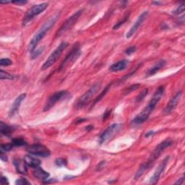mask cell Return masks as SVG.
I'll return each instance as SVG.
<instances>
[{"label": "cell", "mask_w": 185, "mask_h": 185, "mask_svg": "<svg viewBox=\"0 0 185 185\" xmlns=\"http://www.w3.org/2000/svg\"><path fill=\"white\" fill-rule=\"evenodd\" d=\"M59 17V13H56L53 16L51 17L47 21L42 25V27L39 29V31L34 35V37L31 39V42L28 44V50L30 51H34L36 49V46L40 41L45 37L47 33L50 31V29L55 25L56 22Z\"/></svg>", "instance_id": "1"}, {"label": "cell", "mask_w": 185, "mask_h": 185, "mask_svg": "<svg viewBox=\"0 0 185 185\" xmlns=\"http://www.w3.org/2000/svg\"><path fill=\"white\" fill-rule=\"evenodd\" d=\"M172 142H173L172 140L167 139L163 140V142L159 143V144L157 145V147L155 148L154 151H153V153H152L151 156H150L149 158H148V160H147V162L143 163L147 170H148V169L153 166V164H154L155 162H156V160H158V158H159L160 155L163 153L164 150L166 149L167 148L170 147V146L172 145Z\"/></svg>", "instance_id": "2"}, {"label": "cell", "mask_w": 185, "mask_h": 185, "mask_svg": "<svg viewBox=\"0 0 185 185\" xmlns=\"http://www.w3.org/2000/svg\"><path fill=\"white\" fill-rule=\"evenodd\" d=\"M158 104V103L156 101L151 99V100L149 101V103H148V106H146L139 114H137L135 117V119L132 120V124L135 125H138L147 121L148 119L149 118L150 115L153 112V111L154 110L155 108H156V106Z\"/></svg>", "instance_id": "3"}, {"label": "cell", "mask_w": 185, "mask_h": 185, "mask_svg": "<svg viewBox=\"0 0 185 185\" xmlns=\"http://www.w3.org/2000/svg\"><path fill=\"white\" fill-rule=\"evenodd\" d=\"M101 88V83H95L90 88L88 91H86L82 95L81 97L78 99V102L76 104V108L78 109H80L84 108L87 104L92 100L94 95L97 93L98 91H99Z\"/></svg>", "instance_id": "4"}, {"label": "cell", "mask_w": 185, "mask_h": 185, "mask_svg": "<svg viewBox=\"0 0 185 185\" xmlns=\"http://www.w3.org/2000/svg\"><path fill=\"white\" fill-rule=\"evenodd\" d=\"M67 43L66 42L61 43L58 46V47L51 54L49 57H48V58L46 59V62L43 63L42 67H41V69H42V70H45V69H47L48 68L51 67L53 64H54L55 62H57L59 57H61L62 52L67 48Z\"/></svg>", "instance_id": "5"}, {"label": "cell", "mask_w": 185, "mask_h": 185, "mask_svg": "<svg viewBox=\"0 0 185 185\" xmlns=\"http://www.w3.org/2000/svg\"><path fill=\"white\" fill-rule=\"evenodd\" d=\"M48 3H41V4L34 5L31 9H29L25 15L23 20H22V25H27L35 17L42 13L48 7Z\"/></svg>", "instance_id": "6"}, {"label": "cell", "mask_w": 185, "mask_h": 185, "mask_svg": "<svg viewBox=\"0 0 185 185\" xmlns=\"http://www.w3.org/2000/svg\"><path fill=\"white\" fill-rule=\"evenodd\" d=\"M122 126L123 125L121 124H114L109 126L104 132H102L99 137V143L104 144L109 142L110 139H112L116 134L119 132V131L122 129Z\"/></svg>", "instance_id": "7"}, {"label": "cell", "mask_w": 185, "mask_h": 185, "mask_svg": "<svg viewBox=\"0 0 185 185\" xmlns=\"http://www.w3.org/2000/svg\"><path fill=\"white\" fill-rule=\"evenodd\" d=\"M83 13V10L82 9V10H78V11H77L75 13H74L72 16L69 17V18L62 24V25L61 26L60 28L58 30V31L57 32V34H56L57 37L62 36V35L64 34V33H66L67 31H69V30H70L73 27V25L76 23L78 20L79 19V17L82 15Z\"/></svg>", "instance_id": "8"}, {"label": "cell", "mask_w": 185, "mask_h": 185, "mask_svg": "<svg viewBox=\"0 0 185 185\" xmlns=\"http://www.w3.org/2000/svg\"><path fill=\"white\" fill-rule=\"evenodd\" d=\"M80 54H81V50H80V45L78 44V43H76V44L73 46V48H72L70 51L67 54V55L65 57L62 63L61 64L60 67H59V70H63V69H65L68 64L69 63L74 62L75 61L80 57Z\"/></svg>", "instance_id": "9"}, {"label": "cell", "mask_w": 185, "mask_h": 185, "mask_svg": "<svg viewBox=\"0 0 185 185\" xmlns=\"http://www.w3.org/2000/svg\"><path fill=\"white\" fill-rule=\"evenodd\" d=\"M26 151L28 152L30 154L34 155L35 156L43 157V158L49 156L51 154L49 150L46 146L41 144H35L27 146Z\"/></svg>", "instance_id": "10"}, {"label": "cell", "mask_w": 185, "mask_h": 185, "mask_svg": "<svg viewBox=\"0 0 185 185\" xmlns=\"http://www.w3.org/2000/svg\"><path fill=\"white\" fill-rule=\"evenodd\" d=\"M67 95H68V92L66 91V90H61V91L56 92L54 94H52V95L48 98L46 105L44 106L43 111H48V110L51 109L57 102L63 100V99L65 98H67Z\"/></svg>", "instance_id": "11"}, {"label": "cell", "mask_w": 185, "mask_h": 185, "mask_svg": "<svg viewBox=\"0 0 185 185\" xmlns=\"http://www.w3.org/2000/svg\"><path fill=\"white\" fill-rule=\"evenodd\" d=\"M169 158H169V156H167L166 158H164V159L163 160V161L159 164L158 168H157L156 170L155 171L153 175L152 176L151 179H150V183H151V184H156V183H158L160 176H161V174H163V171L165 170L167 164H168L169 163Z\"/></svg>", "instance_id": "12"}, {"label": "cell", "mask_w": 185, "mask_h": 185, "mask_svg": "<svg viewBox=\"0 0 185 185\" xmlns=\"http://www.w3.org/2000/svg\"><path fill=\"white\" fill-rule=\"evenodd\" d=\"M148 11H144L140 15H139L138 18H137V20H136V22L134 23V25L131 27L130 31L127 33L126 35L127 38H130L133 35H135V33L137 31V30L140 28V26L142 25L143 22H144L145 20L146 19V17L148 16Z\"/></svg>", "instance_id": "13"}, {"label": "cell", "mask_w": 185, "mask_h": 185, "mask_svg": "<svg viewBox=\"0 0 185 185\" xmlns=\"http://www.w3.org/2000/svg\"><path fill=\"white\" fill-rule=\"evenodd\" d=\"M181 95H182V92L179 91L177 92V94L171 99L170 101L167 104L165 109H164V113H165L166 114H171V113L174 111V109H175L176 107L177 106L178 103L180 101Z\"/></svg>", "instance_id": "14"}, {"label": "cell", "mask_w": 185, "mask_h": 185, "mask_svg": "<svg viewBox=\"0 0 185 185\" xmlns=\"http://www.w3.org/2000/svg\"><path fill=\"white\" fill-rule=\"evenodd\" d=\"M25 97H26V94L22 93V94H20L18 97L16 98V99H15V101L13 102V105H12L11 109H10V111H9V116H10V117H12V116H14V115H15L17 111H18L19 108H20V104H21V103L24 101V99L25 98Z\"/></svg>", "instance_id": "15"}, {"label": "cell", "mask_w": 185, "mask_h": 185, "mask_svg": "<svg viewBox=\"0 0 185 185\" xmlns=\"http://www.w3.org/2000/svg\"><path fill=\"white\" fill-rule=\"evenodd\" d=\"M13 164L19 174H23V175H26L28 174V166L25 163V160H22L20 158H15L13 160Z\"/></svg>", "instance_id": "16"}, {"label": "cell", "mask_w": 185, "mask_h": 185, "mask_svg": "<svg viewBox=\"0 0 185 185\" xmlns=\"http://www.w3.org/2000/svg\"><path fill=\"white\" fill-rule=\"evenodd\" d=\"M129 61L127 59H123V60L119 61V62H116V63L113 64L111 67H109V70L114 72H120L126 69V67L128 66Z\"/></svg>", "instance_id": "17"}, {"label": "cell", "mask_w": 185, "mask_h": 185, "mask_svg": "<svg viewBox=\"0 0 185 185\" xmlns=\"http://www.w3.org/2000/svg\"><path fill=\"white\" fill-rule=\"evenodd\" d=\"M33 174L36 179H40V180H47L48 177H49V174L39 166L34 169Z\"/></svg>", "instance_id": "18"}, {"label": "cell", "mask_w": 185, "mask_h": 185, "mask_svg": "<svg viewBox=\"0 0 185 185\" xmlns=\"http://www.w3.org/2000/svg\"><path fill=\"white\" fill-rule=\"evenodd\" d=\"M166 63L165 61L163 60V59H162V60H160L159 62H157V63L155 64L153 67L148 69L147 72H146V76L151 77V76H153V75L156 74V73L158 72L159 71L161 68H163L164 66L166 65Z\"/></svg>", "instance_id": "19"}, {"label": "cell", "mask_w": 185, "mask_h": 185, "mask_svg": "<svg viewBox=\"0 0 185 185\" xmlns=\"http://www.w3.org/2000/svg\"><path fill=\"white\" fill-rule=\"evenodd\" d=\"M25 163L27 164L28 166L31 167V168H36L41 165V160L36 157L31 156H26L24 158Z\"/></svg>", "instance_id": "20"}, {"label": "cell", "mask_w": 185, "mask_h": 185, "mask_svg": "<svg viewBox=\"0 0 185 185\" xmlns=\"http://www.w3.org/2000/svg\"><path fill=\"white\" fill-rule=\"evenodd\" d=\"M15 128L13 127L9 126L3 122H0V133L4 136H10L13 133Z\"/></svg>", "instance_id": "21"}, {"label": "cell", "mask_w": 185, "mask_h": 185, "mask_svg": "<svg viewBox=\"0 0 185 185\" xmlns=\"http://www.w3.org/2000/svg\"><path fill=\"white\" fill-rule=\"evenodd\" d=\"M130 13H127L126 14H125V16L122 17V18L119 20V21H118L116 24H115L114 27H113V29L118 30L119 28L121 27L122 25H124V24H125V22L127 21V20L129 19V17H130Z\"/></svg>", "instance_id": "22"}, {"label": "cell", "mask_w": 185, "mask_h": 185, "mask_svg": "<svg viewBox=\"0 0 185 185\" xmlns=\"http://www.w3.org/2000/svg\"><path fill=\"white\" fill-rule=\"evenodd\" d=\"M12 144L14 147H21L27 145V142L23 138H14L12 139Z\"/></svg>", "instance_id": "23"}, {"label": "cell", "mask_w": 185, "mask_h": 185, "mask_svg": "<svg viewBox=\"0 0 185 185\" xmlns=\"http://www.w3.org/2000/svg\"><path fill=\"white\" fill-rule=\"evenodd\" d=\"M111 85H107V86L106 87L105 89H104V90H103V91L101 92L100 95H99L98 96V97L96 98H95V100H94V101H93V104H92V105H95V104H96V103L98 102V101H100L101 100V99L103 98V97H104V95H105L107 93V92L109 91V90L110 87H111Z\"/></svg>", "instance_id": "24"}, {"label": "cell", "mask_w": 185, "mask_h": 185, "mask_svg": "<svg viewBox=\"0 0 185 185\" xmlns=\"http://www.w3.org/2000/svg\"><path fill=\"white\" fill-rule=\"evenodd\" d=\"M140 84H138V83H137V84H134L130 85V86L127 87V88L125 89V90H124V94L125 95H127V94L130 93V92L135 91V90H137V89H139V87H140Z\"/></svg>", "instance_id": "25"}, {"label": "cell", "mask_w": 185, "mask_h": 185, "mask_svg": "<svg viewBox=\"0 0 185 185\" xmlns=\"http://www.w3.org/2000/svg\"><path fill=\"white\" fill-rule=\"evenodd\" d=\"M0 79L1 80H13L14 79V76L12 75L9 74L8 72H7L3 71L1 69L0 71Z\"/></svg>", "instance_id": "26"}, {"label": "cell", "mask_w": 185, "mask_h": 185, "mask_svg": "<svg viewBox=\"0 0 185 185\" xmlns=\"http://www.w3.org/2000/svg\"><path fill=\"white\" fill-rule=\"evenodd\" d=\"M148 90L147 88L143 90L138 95H137V98H136V102L137 103L141 102V101H142L143 99L146 97V95H148Z\"/></svg>", "instance_id": "27"}, {"label": "cell", "mask_w": 185, "mask_h": 185, "mask_svg": "<svg viewBox=\"0 0 185 185\" xmlns=\"http://www.w3.org/2000/svg\"><path fill=\"white\" fill-rule=\"evenodd\" d=\"M184 6L185 5L184 3H182V4L179 5L175 10H174V11L172 12V13L175 15H180V14L183 13L184 12Z\"/></svg>", "instance_id": "28"}, {"label": "cell", "mask_w": 185, "mask_h": 185, "mask_svg": "<svg viewBox=\"0 0 185 185\" xmlns=\"http://www.w3.org/2000/svg\"><path fill=\"white\" fill-rule=\"evenodd\" d=\"M13 64V62L8 58H2L0 60V65L1 67H7Z\"/></svg>", "instance_id": "29"}, {"label": "cell", "mask_w": 185, "mask_h": 185, "mask_svg": "<svg viewBox=\"0 0 185 185\" xmlns=\"http://www.w3.org/2000/svg\"><path fill=\"white\" fill-rule=\"evenodd\" d=\"M14 147V145L12 143H8V144H2L1 145V150L0 151H2L6 153V152L11 151Z\"/></svg>", "instance_id": "30"}, {"label": "cell", "mask_w": 185, "mask_h": 185, "mask_svg": "<svg viewBox=\"0 0 185 185\" xmlns=\"http://www.w3.org/2000/svg\"><path fill=\"white\" fill-rule=\"evenodd\" d=\"M55 163H56V165L57 166H59V167L65 166L67 164V160L64 159V158H57V159L56 160Z\"/></svg>", "instance_id": "31"}, {"label": "cell", "mask_w": 185, "mask_h": 185, "mask_svg": "<svg viewBox=\"0 0 185 185\" xmlns=\"http://www.w3.org/2000/svg\"><path fill=\"white\" fill-rule=\"evenodd\" d=\"M42 51L43 48H38V49H35L34 51L31 52V57H32V59L37 58L38 56L42 53Z\"/></svg>", "instance_id": "32"}, {"label": "cell", "mask_w": 185, "mask_h": 185, "mask_svg": "<svg viewBox=\"0 0 185 185\" xmlns=\"http://www.w3.org/2000/svg\"><path fill=\"white\" fill-rule=\"evenodd\" d=\"M15 184L18 185H28L31 184V183L28 181H27V179H19L15 181Z\"/></svg>", "instance_id": "33"}, {"label": "cell", "mask_w": 185, "mask_h": 185, "mask_svg": "<svg viewBox=\"0 0 185 185\" xmlns=\"http://www.w3.org/2000/svg\"><path fill=\"white\" fill-rule=\"evenodd\" d=\"M136 51V47L135 46H130L127 49L125 50V54L127 55H131L132 54H134Z\"/></svg>", "instance_id": "34"}, {"label": "cell", "mask_w": 185, "mask_h": 185, "mask_svg": "<svg viewBox=\"0 0 185 185\" xmlns=\"http://www.w3.org/2000/svg\"><path fill=\"white\" fill-rule=\"evenodd\" d=\"M105 164H106V161L105 160H103V161H101L100 163H98V165L96 166V171L98 172V171H101L104 168V166H105Z\"/></svg>", "instance_id": "35"}, {"label": "cell", "mask_w": 185, "mask_h": 185, "mask_svg": "<svg viewBox=\"0 0 185 185\" xmlns=\"http://www.w3.org/2000/svg\"><path fill=\"white\" fill-rule=\"evenodd\" d=\"M0 158H1V160H3V161H7V157L6 156V153H5V152L2 151H0Z\"/></svg>", "instance_id": "36"}, {"label": "cell", "mask_w": 185, "mask_h": 185, "mask_svg": "<svg viewBox=\"0 0 185 185\" xmlns=\"http://www.w3.org/2000/svg\"><path fill=\"white\" fill-rule=\"evenodd\" d=\"M111 109H106L105 112H104V116H103V120H106V119L109 118L110 114H111Z\"/></svg>", "instance_id": "37"}, {"label": "cell", "mask_w": 185, "mask_h": 185, "mask_svg": "<svg viewBox=\"0 0 185 185\" xmlns=\"http://www.w3.org/2000/svg\"><path fill=\"white\" fill-rule=\"evenodd\" d=\"M27 2H28V1H25V0H18V1H12V3H14V4H19V5L25 4Z\"/></svg>", "instance_id": "38"}, {"label": "cell", "mask_w": 185, "mask_h": 185, "mask_svg": "<svg viewBox=\"0 0 185 185\" xmlns=\"http://www.w3.org/2000/svg\"><path fill=\"white\" fill-rule=\"evenodd\" d=\"M1 184L2 185H6L9 184V181L7 178H6L5 177H1Z\"/></svg>", "instance_id": "39"}, {"label": "cell", "mask_w": 185, "mask_h": 185, "mask_svg": "<svg viewBox=\"0 0 185 185\" xmlns=\"http://www.w3.org/2000/svg\"><path fill=\"white\" fill-rule=\"evenodd\" d=\"M184 181V177H183L182 178H181V179H179V180H178L177 181H176L175 184H181L183 183V181Z\"/></svg>", "instance_id": "40"}, {"label": "cell", "mask_w": 185, "mask_h": 185, "mask_svg": "<svg viewBox=\"0 0 185 185\" xmlns=\"http://www.w3.org/2000/svg\"><path fill=\"white\" fill-rule=\"evenodd\" d=\"M153 134H154V132H153V131H151V132H148V133L146 134L145 137H150V136H151L152 135H153Z\"/></svg>", "instance_id": "41"}, {"label": "cell", "mask_w": 185, "mask_h": 185, "mask_svg": "<svg viewBox=\"0 0 185 185\" xmlns=\"http://www.w3.org/2000/svg\"><path fill=\"white\" fill-rule=\"evenodd\" d=\"M92 128H93V127H92V126H91V125H89V126H88V127H86V130H88V131H90V130H92Z\"/></svg>", "instance_id": "42"}, {"label": "cell", "mask_w": 185, "mask_h": 185, "mask_svg": "<svg viewBox=\"0 0 185 185\" xmlns=\"http://www.w3.org/2000/svg\"><path fill=\"white\" fill-rule=\"evenodd\" d=\"M83 121H85V119H81L78 120V121H76L78 122H76V124H79L80 122H83Z\"/></svg>", "instance_id": "43"}, {"label": "cell", "mask_w": 185, "mask_h": 185, "mask_svg": "<svg viewBox=\"0 0 185 185\" xmlns=\"http://www.w3.org/2000/svg\"><path fill=\"white\" fill-rule=\"evenodd\" d=\"M153 4H156V5H158V4H161V2H160V1H153Z\"/></svg>", "instance_id": "44"}]
</instances>
